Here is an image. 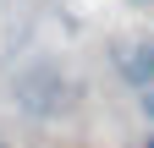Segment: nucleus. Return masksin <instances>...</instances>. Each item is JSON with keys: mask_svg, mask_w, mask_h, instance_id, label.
Wrapping results in <instances>:
<instances>
[{"mask_svg": "<svg viewBox=\"0 0 154 148\" xmlns=\"http://www.w3.org/2000/svg\"><path fill=\"white\" fill-rule=\"evenodd\" d=\"M149 148H154V132H149Z\"/></svg>", "mask_w": 154, "mask_h": 148, "instance_id": "obj_5", "label": "nucleus"}, {"mask_svg": "<svg viewBox=\"0 0 154 148\" xmlns=\"http://www.w3.org/2000/svg\"><path fill=\"white\" fill-rule=\"evenodd\" d=\"M77 82H72V71L61 61H50V55H38V61H28L22 71L11 77V104L22 110L28 121H66L72 110H77Z\"/></svg>", "mask_w": 154, "mask_h": 148, "instance_id": "obj_1", "label": "nucleus"}, {"mask_svg": "<svg viewBox=\"0 0 154 148\" xmlns=\"http://www.w3.org/2000/svg\"><path fill=\"white\" fill-rule=\"evenodd\" d=\"M149 71H154V49H149Z\"/></svg>", "mask_w": 154, "mask_h": 148, "instance_id": "obj_4", "label": "nucleus"}, {"mask_svg": "<svg viewBox=\"0 0 154 148\" xmlns=\"http://www.w3.org/2000/svg\"><path fill=\"white\" fill-rule=\"evenodd\" d=\"M0 148H11V143H6V132H0Z\"/></svg>", "mask_w": 154, "mask_h": 148, "instance_id": "obj_3", "label": "nucleus"}, {"mask_svg": "<svg viewBox=\"0 0 154 148\" xmlns=\"http://www.w3.org/2000/svg\"><path fill=\"white\" fill-rule=\"evenodd\" d=\"M138 6H143V0H138Z\"/></svg>", "mask_w": 154, "mask_h": 148, "instance_id": "obj_6", "label": "nucleus"}, {"mask_svg": "<svg viewBox=\"0 0 154 148\" xmlns=\"http://www.w3.org/2000/svg\"><path fill=\"white\" fill-rule=\"evenodd\" d=\"M143 115L154 121V88H149V93H143Z\"/></svg>", "mask_w": 154, "mask_h": 148, "instance_id": "obj_2", "label": "nucleus"}]
</instances>
